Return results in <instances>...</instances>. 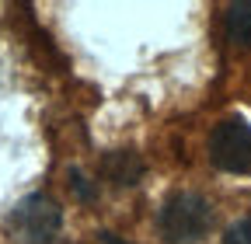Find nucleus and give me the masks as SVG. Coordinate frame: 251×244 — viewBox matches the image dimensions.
Returning a JSON list of instances; mask_svg holds the SVG:
<instances>
[{"mask_svg":"<svg viewBox=\"0 0 251 244\" xmlns=\"http://www.w3.org/2000/svg\"><path fill=\"white\" fill-rule=\"evenodd\" d=\"M224 28H227V39H230L234 46H251V0L227 4V11H224Z\"/></svg>","mask_w":251,"mask_h":244,"instance_id":"obj_4","label":"nucleus"},{"mask_svg":"<svg viewBox=\"0 0 251 244\" xmlns=\"http://www.w3.org/2000/svg\"><path fill=\"white\" fill-rule=\"evenodd\" d=\"M224 244H251V217L230 223L227 234H224Z\"/></svg>","mask_w":251,"mask_h":244,"instance_id":"obj_6","label":"nucleus"},{"mask_svg":"<svg viewBox=\"0 0 251 244\" xmlns=\"http://www.w3.org/2000/svg\"><path fill=\"white\" fill-rule=\"evenodd\" d=\"M105 174L115 181V185H136V178L143 174V161L129 150H122V154H112L105 161Z\"/></svg>","mask_w":251,"mask_h":244,"instance_id":"obj_5","label":"nucleus"},{"mask_svg":"<svg viewBox=\"0 0 251 244\" xmlns=\"http://www.w3.org/2000/svg\"><path fill=\"white\" fill-rule=\"evenodd\" d=\"M209 161L220 171L248 174L251 171V122L224 119L209 136Z\"/></svg>","mask_w":251,"mask_h":244,"instance_id":"obj_3","label":"nucleus"},{"mask_svg":"<svg viewBox=\"0 0 251 244\" xmlns=\"http://www.w3.org/2000/svg\"><path fill=\"white\" fill-rule=\"evenodd\" d=\"M213 227V206L199 192H175L161 209V234L171 244H196Z\"/></svg>","mask_w":251,"mask_h":244,"instance_id":"obj_1","label":"nucleus"},{"mask_svg":"<svg viewBox=\"0 0 251 244\" xmlns=\"http://www.w3.org/2000/svg\"><path fill=\"white\" fill-rule=\"evenodd\" d=\"M59 227H63V213L42 192L39 195H28L11 213V230H14L18 244H52L56 234H59Z\"/></svg>","mask_w":251,"mask_h":244,"instance_id":"obj_2","label":"nucleus"}]
</instances>
